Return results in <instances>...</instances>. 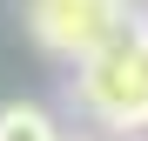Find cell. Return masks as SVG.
Returning a JSON list of instances; mask_svg holds the SVG:
<instances>
[{
  "label": "cell",
  "mask_w": 148,
  "mask_h": 141,
  "mask_svg": "<svg viewBox=\"0 0 148 141\" xmlns=\"http://www.w3.org/2000/svg\"><path fill=\"white\" fill-rule=\"evenodd\" d=\"M74 101L101 128L141 134L148 128V27H128L121 40H108L101 54L74 67Z\"/></svg>",
  "instance_id": "6da1fadb"
},
{
  "label": "cell",
  "mask_w": 148,
  "mask_h": 141,
  "mask_svg": "<svg viewBox=\"0 0 148 141\" xmlns=\"http://www.w3.org/2000/svg\"><path fill=\"white\" fill-rule=\"evenodd\" d=\"M128 27H135L128 0H27V34L54 61H67V67H81L88 54H101Z\"/></svg>",
  "instance_id": "7a4b0ae2"
},
{
  "label": "cell",
  "mask_w": 148,
  "mask_h": 141,
  "mask_svg": "<svg viewBox=\"0 0 148 141\" xmlns=\"http://www.w3.org/2000/svg\"><path fill=\"white\" fill-rule=\"evenodd\" d=\"M0 141H61V128H54V114H47V108H34V101H7V108H0Z\"/></svg>",
  "instance_id": "3957f363"
},
{
  "label": "cell",
  "mask_w": 148,
  "mask_h": 141,
  "mask_svg": "<svg viewBox=\"0 0 148 141\" xmlns=\"http://www.w3.org/2000/svg\"><path fill=\"white\" fill-rule=\"evenodd\" d=\"M121 141H148V134H121Z\"/></svg>",
  "instance_id": "277c9868"
},
{
  "label": "cell",
  "mask_w": 148,
  "mask_h": 141,
  "mask_svg": "<svg viewBox=\"0 0 148 141\" xmlns=\"http://www.w3.org/2000/svg\"><path fill=\"white\" fill-rule=\"evenodd\" d=\"M61 141H67V134H61ZM74 141H81V134H74Z\"/></svg>",
  "instance_id": "5b68a950"
}]
</instances>
